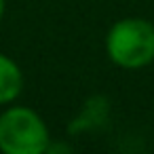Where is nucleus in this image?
I'll return each mask as SVG.
<instances>
[{"mask_svg": "<svg viewBox=\"0 0 154 154\" xmlns=\"http://www.w3.org/2000/svg\"><path fill=\"white\" fill-rule=\"evenodd\" d=\"M23 91V72L15 59L0 53V106L13 103Z\"/></svg>", "mask_w": 154, "mask_h": 154, "instance_id": "nucleus-3", "label": "nucleus"}, {"mask_svg": "<svg viewBox=\"0 0 154 154\" xmlns=\"http://www.w3.org/2000/svg\"><path fill=\"white\" fill-rule=\"evenodd\" d=\"M5 9H7V2L0 0V19H2V15H5Z\"/></svg>", "mask_w": 154, "mask_h": 154, "instance_id": "nucleus-4", "label": "nucleus"}, {"mask_svg": "<svg viewBox=\"0 0 154 154\" xmlns=\"http://www.w3.org/2000/svg\"><path fill=\"white\" fill-rule=\"evenodd\" d=\"M110 61L122 70H141L154 61V23L125 17L112 23L103 40Z\"/></svg>", "mask_w": 154, "mask_h": 154, "instance_id": "nucleus-1", "label": "nucleus"}, {"mask_svg": "<svg viewBox=\"0 0 154 154\" xmlns=\"http://www.w3.org/2000/svg\"><path fill=\"white\" fill-rule=\"evenodd\" d=\"M51 133L45 118L28 106H11L0 114V152L45 154Z\"/></svg>", "mask_w": 154, "mask_h": 154, "instance_id": "nucleus-2", "label": "nucleus"}]
</instances>
